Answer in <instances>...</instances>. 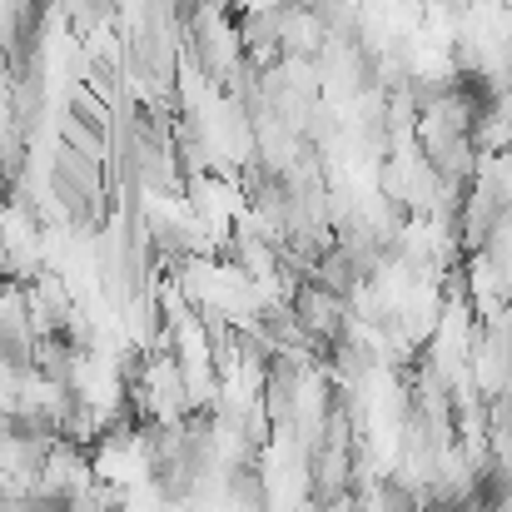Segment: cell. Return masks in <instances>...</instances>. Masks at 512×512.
Returning <instances> with one entry per match:
<instances>
[{"mask_svg": "<svg viewBox=\"0 0 512 512\" xmlns=\"http://www.w3.org/2000/svg\"><path fill=\"white\" fill-rule=\"evenodd\" d=\"M284 5H294V0H239L244 15H254V10H284Z\"/></svg>", "mask_w": 512, "mask_h": 512, "instance_id": "cell-1", "label": "cell"}]
</instances>
